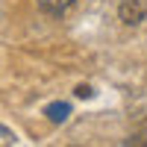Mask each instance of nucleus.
<instances>
[{
	"label": "nucleus",
	"mask_w": 147,
	"mask_h": 147,
	"mask_svg": "<svg viewBox=\"0 0 147 147\" xmlns=\"http://www.w3.org/2000/svg\"><path fill=\"white\" fill-rule=\"evenodd\" d=\"M77 6V0H38V9L44 15H53V18H62Z\"/></svg>",
	"instance_id": "2"
},
{
	"label": "nucleus",
	"mask_w": 147,
	"mask_h": 147,
	"mask_svg": "<svg viewBox=\"0 0 147 147\" xmlns=\"http://www.w3.org/2000/svg\"><path fill=\"white\" fill-rule=\"evenodd\" d=\"M127 144H147V136H132L127 138Z\"/></svg>",
	"instance_id": "5"
},
{
	"label": "nucleus",
	"mask_w": 147,
	"mask_h": 147,
	"mask_svg": "<svg viewBox=\"0 0 147 147\" xmlns=\"http://www.w3.org/2000/svg\"><path fill=\"white\" fill-rule=\"evenodd\" d=\"M118 18H121L124 27H138V24L147 18V3L144 0H121Z\"/></svg>",
	"instance_id": "1"
},
{
	"label": "nucleus",
	"mask_w": 147,
	"mask_h": 147,
	"mask_svg": "<svg viewBox=\"0 0 147 147\" xmlns=\"http://www.w3.org/2000/svg\"><path fill=\"white\" fill-rule=\"evenodd\" d=\"M44 115L50 118L53 124H62V121H68V115H71V106L62 103V100H59V103H50V106L44 109Z\"/></svg>",
	"instance_id": "3"
},
{
	"label": "nucleus",
	"mask_w": 147,
	"mask_h": 147,
	"mask_svg": "<svg viewBox=\"0 0 147 147\" xmlns=\"http://www.w3.org/2000/svg\"><path fill=\"white\" fill-rule=\"evenodd\" d=\"M74 94H77V97H85V100H88V97H94V88H91L88 82H80L77 88H74Z\"/></svg>",
	"instance_id": "4"
},
{
	"label": "nucleus",
	"mask_w": 147,
	"mask_h": 147,
	"mask_svg": "<svg viewBox=\"0 0 147 147\" xmlns=\"http://www.w3.org/2000/svg\"><path fill=\"white\" fill-rule=\"evenodd\" d=\"M0 132H3V144H12V141H15V138H12V132L3 127V129H0Z\"/></svg>",
	"instance_id": "6"
}]
</instances>
